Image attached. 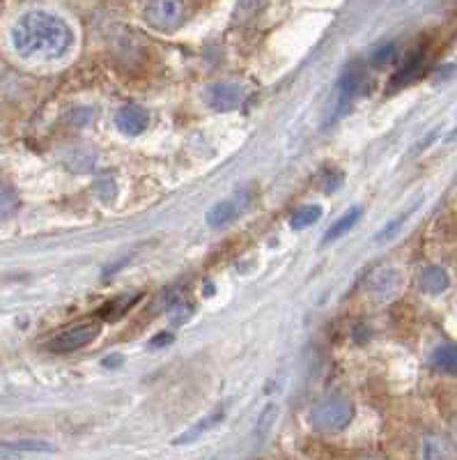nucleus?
Returning <instances> with one entry per match:
<instances>
[{"instance_id":"1","label":"nucleus","mask_w":457,"mask_h":460,"mask_svg":"<svg viewBox=\"0 0 457 460\" xmlns=\"http://www.w3.org/2000/svg\"><path fill=\"white\" fill-rule=\"evenodd\" d=\"M12 47L26 60H57L74 47V31L51 12H23L12 26Z\"/></svg>"},{"instance_id":"2","label":"nucleus","mask_w":457,"mask_h":460,"mask_svg":"<svg viewBox=\"0 0 457 460\" xmlns=\"http://www.w3.org/2000/svg\"><path fill=\"white\" fill-rule=\"evenodd\" d=\"M354 419V405L347 398H327V401L317 402L311 412L312 429L320 433H340L347 429Z\"/></svg>"},{"instance_id":"3","label":"nucleus","mask_w":457,"mask_h":460,"mask_svg":"<svg viewBox=\"0 0 457 460\" xmlns=\"http://www.w3.org/2000/svg\"><path fill=\"white\" fill-rule=\"evenodd\" d=\"M99 332H101V324L97 320H83V323L69 324L60 334H56L48 341V350L60 352V355H65V352H76L81 348H85V345L92 343L99 336Z\"/></svg>"},{"instance_id":"4","label":"nucleus","mask_w":457,"mask_h":460,"mask_svg":"<svg viewBox=\"0 0 457 460\" xmlns=\"http://www.w3.org/2000/svg\"><path fill=\"white\" fill-rule=\"evenodd\" d=\"M203 100L212 111L228 113V111H237L246 104L249 90L242 84H234V81H218V84H209L205 88Z\"/></svg>"},{"instance_id":"5","label":"nucleus","mask_w":457,"mask_h":460,"mask_svg":"<svg viewBox=\"0 0 457 460\" xmlns=\"http://www.w3.org/2000/svg\"><path fill=\"white\" fill-rule=\"evenodd\" d=\"M361 84H364V74H361L359 69H349V72H345V76L338 81L336 85L331 109H329L324 125H331V122H338L340 118L347 115V111L352 109L354 100H356V94H359Z\"/></svg>"},{"instance_id":"6","label":"nucleus","mask_w":457,"mask_h":460,"mask_svg":"<svg viewBox=\"0 0 457 460\" xmlns=\"http://www.w3.org/2000/svg\"><path fill=\"white\" fill-rule=\"evenodd\" d=\"M184 19H187V7H184V3H177V0H162V3L145 5V22L156 31H177L184 23Z\"/></svg>"},{"instance_id":"7","label":"nucleus","mask_w":457,"mask_h":460,"mask_svg":"<svg viewBox=\"0 0 457 460\" xmlns=\"http://www.w3.org/2000/svg\"><path fill=\"white\" fill-rule=\"evenodd\" d=\"M402 290V272L393 265H384L374 270L368 279V293L374 302H391L400 295Z\"/></svg>"},{"instance_id":"8","label":"nucleus","mask_w":457,"mask_h":460,"mask_svg":"<svg viewBox=\"0 0 457 460\" xmlns=\"http://www.w3.org/2000/svg\"><path fill=\"white\" fill-rule=\"evenodd\" d=\"M250 203L249 191H237L230 199L218 200L212 209L207 212V224L209 228H225V226L233 224L237 217L246 209V205Z\"/></svg>"},{"instance_id":"9","label":"nucleus","mask_w":457,"mask_h":460,"mask_svg":"<svg viewBox=\"0 0 457 460\" xmlns=\"http://www.w3.org/2000/svg\"><path fill=\"white\" fill-rule=\"evenodd\" d=\"M115 127L125 137H141L143 131L150 127V111L138 104L122 106L115 113Z\"/></svg>"},{"instance_id":"10","label":"nucleus","mask_w":457,"mask_h":460,"mask_svg":"<svg viewBox=\"0 0 457 460\" xmlns=\"http://www.w3.org/2000/svg\"><path fill=\"white\" fill-rule=\"evenodd\" d=\"M418 460H455L453 442L436 433L423 435L418 442Z\"/></svg>"},{"instance_id":"11","label":"nucleus","mask_w":457,"mask_h":460,"mask_svg":"<svg viewBox=\"0 0 457 460\" xmlns=\"http://www.w3.org/2000/svg\"><path fill=\"white\" fill-rule=\"evenodd\" d=\"M56 447L40 439H22V442H0V460H19L23 454H51Z\"/></svg>"},{"instance_id":"12","label":"nucleus","mask_w":457,"mask_h":460,"mask_svg":"<svg viewBox=\"0 0 457 460\" xmlns=\"http://www.w3.org/2000/svg\"><path fill=\"white\" fill-rule=\"evenodd\" d=\"M418 286H421L423 293L427 295H442L446 293L448 286H451V277L444 267L439 265H430L426 267L418 277Z\"/></svg>"},{"instance_id":"13","label":"nucleus","mask_w":457,"mask_h":460,"mask_svg":"<svg viewBox=\"0 0 457 460\" xmlns=\"http://www.w3.org/2000/svg\"><path fill=\"white\" fill-rule=\"evenodd\" d=\"M430 367L446 376H457V343L436 345L430 355Z\"/></svg>"},{"instance_id":"14","label":"nucleus","mask_w":457,"mask_h":460,"mask_svg":"<svg viewBox=\"0 0 457 460\" xmlns=\"http://www.w3.org/2000/svg\"><path fill=\"white\" fill-rule=\"evenodd\" d=\"M224 417H225V408L214 410L212 414H207V417L200 419L198 424H193L191 429L187 430V433L180 435V438L175 439V445H187V442H196V439L200 438V435H203V433H207V430L216 429V426L221 424V421H224Z\"/></svg>"},{"instance_id":"15","label":"nucleus","mask_w":457,"mask_h":460,"mask_svg":"<svg viewBox=\"0 0 457 460\" xmlns=\"http://www.w3.org/2000/svg\"><path fill=\"white\" fill-rule=\"evenodd\" d=\"M361 212H364V209H361L359 205H354V208H349L343 217H338V219L333 221L331 228L324 233V244H329V242L338 240V237H343L345 233H349V230L356 226V221L361 219Z\"/></svg>"},{"instance_id":"16","label":"nucleus","mask_w":457,"mask_h":460,"mask_svg":"<svg viewBox=\"0 0 457 460\" xmlns=\"http://www.w3.org/2000/svg\"><path fill=\"white\" fill-rule=\"evenodd\" d=\"M322 215H324L322 205H302V208L296 209L294 215L290 217V226L294 230H306L322 219Z\"/></svg>"},{"instance_id":"17","label":"nucleus","mask_w":457,"mask_h":460,"mask_svg":"<svg viewBox=\"0 0 457 460\" xmlns=\"http://www.w3.org/2000/svg\"><path fill=\"white\" fill-rule=\"evenodd\" d=\"M421 72H423V53L418 51L414 58H411L409 63H405V67H402L400 72H395L393 81H391V88H400V85L411 84V81H416L418 76H421Z\"/></svg>"},{"instance_id":"18","label":"nucleus","mask_w":457,"mask_h":460,"mask_svg":"<svg viewBox=\"0 0 457 460\" xmlns=\"http://www.w3.org/2000/svg\"><path fill=\"white\" fill-rule=\"evenodd\" d=\"M141 299V293L136 295H122V297H115L113 302H109L101 309V318L106 320H120L122 315L127 314V311H131V306H134L136 302Z\"/></svg>"},{"instance_id":"19","label":"nucleus","mask_w":457,"mask_h":460,"mask_svg":"<svg viewBox=\"0 0 457 460\" xmlns=\"http://www.w3.org/2000/svg\"><path fill=\"white\" fill-rule=\"evenodd\" d=\"M416 208H418V203L411 205L409 209H405V212H400V215H398V217H393V219H391L389 224H386L384 228L380 230V233H377V244H384V242L393 240V237L398 235V233H400V230H402V226H405L407 221H409V217L414 215Z\"/></svg>"},{"instance_id":"20","label":"nucleus","mask_w":457,"mask_h":460,"mask_svg":"<svg viewBox=\"0 0 457 460\" xmlns=\"http://www.w3.org/2000/svg\"><path fill=\"white\" fill-rule=\"evenodd\" d=\"M278 414H281L278 405H276V402H267L265 408H262L260 417H258V426H255V438L265 439L267 435L271 433V429H274L276 421H278Z\"/></svg>"},{"instance_id":"21","label":"nucleus","mask_w":457,"mask_h":460,"mask_svg":"<svg viewBox=\"0 0 457 460\" xmlns=\"http://www.w3.org/2000/svg\"><path fill=\"white\" fill-rule=\"evenodd\" d=\"M19 209V194L12 184L0 180V219H7Z\"/></svg>"},{"instance_id":"22","label":"nucleus","mask_w":457,"mask_h":460,"mask_svg":"<svg viewBox=\"0 0 457 460\" xmlns=\"http://www.w3.org/2000/svg\"><path fill=\"white\" fill-rule=\"evenodd\" d=\"M193 314V306L191 304H175L171 311H168V320L172 324H184Z\"/></svg>"},{"instance_id":"23","label":"nucleus","mask_w":457,"mask_h":460,"mask_svg":"<svg viewBox=\"0 0 457 460\" xmlns=\"http://www.w3.org/2000/svg\"><path fill=\"white\" fill-rule=\"evenodd\" d=\"M395 51H398V49H395V44H389V47H382L380 51H374L373 65H377V67H380V65L391 63V60H393V58H395Z\"/></svg>"},{"instance_id":"24","label":"nucleus","mask_w":457,"mask_h":460,"mask_svg":"<svg viewBox=\"0 0 457 460\" xmlns=\"http://www.w3.org/2000/svg\"><path fill=\"white\" fill-rule=\"evenodd\" d=\"M361 460H386V458H382V456H365V458Z\"/></svg>"},{"instance_id":"25","label":"nucleus","mask_w":457,"mask_h":460,"mask_svg":"<svg viewBox=\"0 0 457 460\" xmlns=\"http://www.w3.org/2000/svg\"><path fill=\"white\" fill-rule=\"evenodd\" d=\"M453 138H457V127L451 131V134H448V141H453Z\"/></svg>"},{"instance_id":"26","label":"nucleus","mask_w":457,"mask_h":460,"mask_svg":"<svg viewBox=\"0 0 457 460\" xmlns=\"http://www.w3.org/2000/svg\"><path fill=\"white\" fill-rule=\"evenodd\" d=\"M455 439H457V430H455Z\"/></svg>"}]
</instances>
